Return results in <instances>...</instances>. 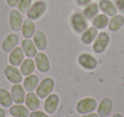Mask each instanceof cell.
Returning <instances> with one entry per match:
<instances>
[{
	"mask_svg": "<svg viewBox=\"0 0 124 117\" xmlns=\"http://www.w3.org/2000/svg\"><path fill=\"white\" fill-rule=\"evenodd\" d=\"M47 10V4L43 0L36 1L33 4H31V8L26 13V16L32 21H37L40 19Z\"/></svg>",
	"mask_w": 124,
	"mask_h": 117,
	"instance_id": "obj_1",
	"label": "cell"
},
{
	"mask_svg": "<svg viewBox=\"0 0 124 117\" xmlns=\"http://www.w3.org/2000/svg\"><path fill=\"white\" fill-rule=\"evenodd\" d=\"M54 87V81L51 78H45L38 84L36 88V94L38 98H45L51 94Z\"/></svg>",
	"mask_w": 124,
	"mask_h": 117,
	"instance_id": "obj_2",
	"label": "cell"
},
{
	"mask_svg": "<svg viewBox=\"0 0 124 117\" xmlns=\"http://www.w3.org/2000/svg\"><path fill=\"white\" fill-rule=\"evenodd\" d=\"M71 25L72 29L78 33H83L88 28V21L84 15L76 13L71 18Z\"/></svg>",
	"mask_w": 124,
	"mask_h": 117,
	"instance_id": "obj_3",
	"label": "cell"
},
{
	"mask_svg": "<svg viewBox=\"0 0 124 117\" xmlns=\"http://www.w3.org/2000/svg\"><path fill=\"white\" fill-rule=\"evenodd\" d=\"M97 108V102L93 98H85L77 104V111L81 115L91 113Z\"/></svg>",
	"mask_w": 124,
	"mask_h": 117,
	"instance_id": "obj_4",
	"label": "cell"
},
{
	"mask_svg": "<svg viewBox=\"0 0 124 117\" xmlns=\"http://www.w3.org/2000/svg\"><path fill=\"white\" fill-rule=\"evenodd\" d=\"M110 42V36L105 32H102L98 34L93 45V50L95 53H103L107 48Z\"/></svg>",
	"mask_w": 124,
	"mask_h": 117,
	"instance_id": "obj_5",
	"label": "cell"
},
{
	"mask_svg": "<svg viewBox=\"0 0 124 117\" xmlns=\"http://www.w3.org/2000/svg\"><path fill=\"white\" fill-rule=\"evenodd\" d=\"M22 14L18 10H12L9 13V26L14 32H19L21 30L23 24Z\"/></svg>",
	"mask_w": 124,
	"mask_h": 117,
	"instance_id": "obj_6",
	"label": "cell"
},
{
	"mask_svg": "<svg viewBox=\"0 0 124 117\" xmlns=\"http://www.w3.org/2000/svg\"><path fill=\"white\" fill-rule=\"evenodd\" d=\"M5 77L13 84H20L22 81V74L21 71L13 65H8L4 68Z\"/></svg>",
	"mask_w": 124,
	"mask_h": 117,
	"instance_id": "obj_7",
	"label": "cell"
},
{
	"mask_svg": "<svg viewBox=\"0 0 124 117\" xmlns=\"http://www.w3.org/2000/svg\"><path fill=\"white\" fill-rule=\"evenodd\" d=\"M35 65L39 72L47 73L50 69V62L48 57L43 52H38L35 56Z\"/></svg>",
	"mask_w": 124,
	"mask_h": 117,
	"instance_id": "obj_8",
	"label": "cell"
},
{
	"mask_svg": "<svg viewBox=\"0 0 124 117\" xmlns=\"http://www.w3.org/2000/svg\"><path fill=\"white\" fill-rule=\"evenodd\" d=\"M11 96L13 102L16 104H22L26 99V90L20 84H14L11 87Z\"/></svg>",
	"mask_w": 124,
	"mask_h": 117,
	"instance_id": "obj_9",
	"label": "cell"
},
{
	"mask_svg": "<svg viewBox=\"0 0 124 117\" xmlns=\"http://www.w3.org/2000/svg\"><path fill=\"white\" fill-rule=\"evenodd\" d=\"M78 62L83 68L88 70H93L98 65L97 60L90 54L83 53L78 57Z\"/></svg>",
	"mask_w": 124,
	"mask_h": 117,
	"instance_id": "obj_10",
	"label": "cell"
},
{
	"mask_svg": "<svg viewBox=\"0 0 124 117\" xmlns=\"http://www.w3.org/2000/svg\"><path fill=\"white\" fill-rule=\"evenodd\" d=\"M24 57H25V53L23 51L22 48L17 46L10 51L9 57V63L11 65L15 66V67L21 66V62L24 61Z\"/></svg>",
	"mask_w": 124,
	"mask_h": 117,
	"instance_id": "obj_11",
	"label": "cell"
},
{
	"mask_svg": "<svg viewBox=\"0 0 124 117\" xmlns=\"http://www.w3.org/2000/svg\"><path fill=\"white\" fill-rule=\"evenodd\" d=\"M19 42V37L16 33H10L4 39L2 43V49L4 52H10L16 47Z\"/></svg>",
	"mask_w": 124,
	"mask_h": 117,
	"instance_id": "obj_12",
	"label": "cell"
},
{
	"mask_svg": "<svg viewBox=\"0 0 124 117\" xmlns=\"http://www.w3.org/2000/svg\"><path fill=\"white\" fill-rule=\"evenodd\" d=\"M113 108V103H112L111 99L108 98H105L101 100L100 103L98 106V115L100 117H107L110 114Z\"/></svg>",
	"mask_w": 124,
	"mask_h": 117,
	"instance_id": "obj_13",
	"label": "cell"
},
{
	"mask_svg": "<svg viewBox=\"0 0 124 117\" xmlns=\"http://www.w3.org/2000/svg\"><path fill=\"white\" fill-rule=\"evenodd\" d=\"M99 8L103 14L108 16H114L117 13V8L110 0H100Z\"/></svg>",
	"mask_w": 124,
	"mask_h": 117,
	"instance_id": "obj_14",
	"label": "cell"
},
{
	"mask_svg": "<svg viewBox=\"0 0 124 117\" xmlns=\"http://www.w3.org/2000/svg\"><path fill=\"white\" fill-rule=\"evenodd\" d=\"M59 97L56 94H50L47 97L44 102V109L47 113L54 114L58 108Z\"/></svg>",
	"mask_w": 124,
	"mask_h": 117,
	"instance_id": "obj_15",
	"label": "cell"
},
{
	"mask_svg": "<svg viewBox=\"0 0 124 117\" xmlns=\"http://www.w3.org/2000/svg\"><path fill=\"white\" fill-rule=\"evenodd\" d=\"M35 32H36V26L32 20L25 19L23 21L22 28H21V33L25 39H31L33 37Z\"/></svg>",
	"mask_w": 124,
	"mask_h": 117,
	"instance_id": "obj_16",
	"label": "cell"
},
{
	"mask_svg": "<svg viewBox=\"0 0 124 117\" xmlns=\"http://www.w3.org/2000/svg\"><path fill=\"white\" fill-rule=\"evenodd\" d=\"M21 48H22L25 55L29 58L34 57L38 53L37 47L35 45L34 42L30 39H25L23 40L22 43H21Z\"/></svg>",
	"mask_w": 124,
	"mask_h": 117,
	"instance_id": "obj_17",
	"label": "cell"
},
{
	"mask_svg": "<svg viewBox=\"0 0 124 117\" xmlns=\"http://www.w3.org/2000/svg\"><path fill=\"white\" fill-rule=\"evenodd\" d=\"M32 38H33V42H34L38 50L42 51V50H44L47 48V45H48L47 37L43 31H41V30L36 31Z\"/></svg>",
	"mask_w": 124,
	"mask_h": 117,
	"instance_id": "obj_18",
	"label": "cell"
},
{
	"mask_svg": "<svg viewBox=\"0 0 124 117\" xmlns=\"http://www.w3.org/2000/svg\"><path fill=\"white\" fill-rule=\"evenodd\" d=\"M25 103H26V106L28 108V109L31 110V111H35V110L38 109V108L40 107L39 98L36 93L31 92V91L28 92L26 95Z\"/></svg>",
	"mask_w": 124,
	"mask_h": 117,
	"instance_id": "obj_19",
	"label": "cell"
},
{
	"mask_svg": "<svg viewBox=\"0 0 124 117\" xmlns=\"http://www.w3.org/2000/svg\"><path fill=\"white\" fill-rule=\"evenodd\" d=\"M98 29L94 27L88 28L82 35V41L84 45H90L95 40L96 37L98 36Z\"/></svg>",
	"mask_w": 124,
	"mask_h": 117,
	"instance_id": "obj_20",
	"label": "cell"
},
{
	"mask_svg": "<svg viewBox=\"0 0 124 117\" xmlns=\"http://www.w3.org/2000/svg\"><path fill=\"white\" fill-rule=\"evenodd\" d=\"M124 25V16L122 15H116L112 16L111 19L109 21L108 29L110 32H117L122 28Z\"/></svg>",
	"mask_w": 124,
	"mask_h": 117,
	"instance_id": "obj_21",
	"label": "cell"
},
{
	"mask_svg": "<svg viewBox=\"0 0 124 117\" xmlns=\"http://www.w3.org/2000/svg\"><path fill=\"white\" fill-rule=\"evenodd\" d=\"M38 83H39V79L38 76L36 74H30L26 76L23 81V87L26 91L30 92V91H34L38 87Z\"/></svg>",
	"mask_w": 124,
	"mask_h": 117,
	"instance_id": "obj_22",
	"label": "cell"
},
{
	"mask_svg": "<svg viewBox=\"0 0 124 117\" xmlns=\"http://www.w3.org/2000/svg\"><path fill=\"white\" fill-rule=\"evenodd\" d=\"M35 70V62L31 58H26L24 59L21 64V68H20V71H21V74L25 76H28L31 74Z\"/></svg>",
	"mask_w": 124,
	"mask_h": 117,
	"instance_id": "obj_23",
	"label": "cell"
},
{
	"mask_svg": "<svg viewBox=\"0 0 124 117\" xmlns=\"http://www.w3.org/2000/svg\"><path fill=\"white\" fill-rule=\"evenodd\" d=\"M9 113L14 117H28L30 115L29 109L26 106L22 104H16L11 106L9 108Z\"/></svg>",
	"mask_w": 124,
	"mask_h": 117,
	"instance_id": "obj_24",
	"label": "cell"
},
{
	"mask_svg": "<svg viewBox=\"0 0 124 117\" xmlns=\"http://www.w3.org/2000/svg\"><path fill=\"white\" fill-rule=\"evenodd\" d=\"M109 17L108 16L105 14H100L97 15L93 21V25L97 29H104L108 26L109 23Z\"/></svg>",
	"mask_w": 124,
	"mask_h": 117,
	"instance_id": "obj_25",
	"label": "cell"
},
{
	"mask_svg": "<svg viewBox=\"0 0 124 117\" xmlns=\"http://www.w3.org/2000/svg\"><path fill=\"white\" fill-rule=\"evenodd\" d=\"M99 10H100V8H99V4H90L86 6V8L83 10V14L84 15V16L88 20L93 19L95 16L98 15Z\"/></svg>",
	"mask_w": 124,
	"mask_h": 117,
	"instance_id": "obj_26",
	"label": "cell"
},
{
	"mask_svg": "<svg viewBox=\"0 0 124 117\" xmlns=\"http://www.w3.org/2000/svg\"><path fill=\"white\" fill-rule=\"evenodd\" d=\"M13 98L11 93L8 91V90L0 88V104L4 107H9L12 105Z\"/></svg>",
	"mask_w": 124,
	"mask_h": 117,
	"instance_id": "obj_27",
	"label": "cell"
},
{
	"mask_svg": "<svg viewBox=\"0 0 124 117\" xmlns=\"http://www.w3.org/2000/svg\"><path fill=\"white\" fill-rule=\"evenodd\" d=\"M31 6V0H20L17 4L18 10L21 14H26Z\"/></svg>",
	"mask_w": 124,
	"mask_h": 117,
	"instance_id": "obj_28",
	"label": "cell"
},
{
	"mask_svg": "<svg viewBox=\"0 0 124 117\" xmlns=\"http://www.w3.org/2000/svg\"><path fill=\"white\" fill-rule=\"evenodd\" d=\"M30 117H49L46 113H43L42 111H38L35 110L30 114Z\"/></svg>",
	"mask_w": 124,
	"mask_h": 117,
	"instance_id": "obj_29",
	"label": "cell"
},
{
	"mask_svg": "<svg viewBox=\"0 0 124 117\" xmlns=\"http://www.w3.org/2000/svg\"><path fill=\"white\" fill-rule=\"evenodd\" d=\"M77 4L79 6H86L90 4V3L92 2V0H76Z\"/></svg>",
	"mask_w": 124,
	"mask_h": 117,
	"instance_id": "obj_30",
	"label": "cell"
},
{
	"mask_svg": "<svg viewBox=\"0 0 124 117\" xmlns=\"http://www.w3.org/2000/svg\"><path fill=\"white\" fill-rule=\"evenodd\" d=\"M19 1L20 0H6V3L10 7H16V6H17Z\"/></svg>",
	"mask_w": 124,
	"mask_h": 117,
	"instance_id": "obj_31",
	"label": "cell"
},
{
	"mask_svg": "<svg viewBox=\"0 0 124 117\" xmlns=\"http://www.w3.org/2000/svg\"><path fill=\"white\" fill-rule=\"evenodd\" d=\"M116 7L121 11H124V0H116Z\"/></svg>",
	"mask_w": 124,
	"mask_h": 117,
	"instance_id": "obj_32",
	"label": "cell"
},
{
	"mask_svg": "<svg viewBox=\"0 0 124 117\" xmlns=\"http://www.w3.org/2000/svg\"><path fill=\"white\" fill-rule=\"evenodd\" d=\"M82 117H100V116L96 113H88V114H86V115H83Z\"/></svg>",
	"mask_w": 124,
	"mask_h": 117,
	"instance_id": "obj_33",
	"label": "cell"
},
{
	"mask_svg": "<svg viewBox=\"0 0 124 117\" xmlns=\"http://www.w3.org/2000/svg\"><path fill=\"white\" fill-rule=\"evenodd\" d=\"M5 115H6L5 111L3 108H0V117H5Z\"/></svg>",
	"mask_w": 124,
	"mask_h": 117,
	"instance_id": "obj_34",
	"label": "cell"
},
{
	"mask_svg": "<svg viewBox=\"0 0 124 117\" xmlns=\"http://www.w3.org/2000/svg\"><path fill=\"white\" fill-rule=\"evenodd\" d=\"M113 117H124L122 115H121V114L117 113V114H115V115H113Z\"/></svg>",
	"mask_w": 124,
	"mask_h": 117,
	"instance_id": "obj_35",
	"label": "cell"
}]
</instances>
